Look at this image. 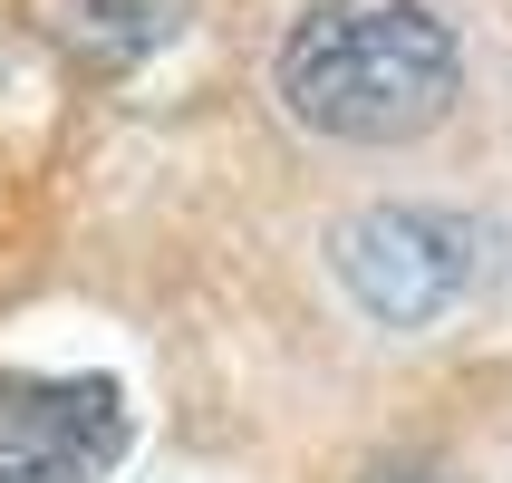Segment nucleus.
<instances>
[{
	"label": "nucleus",
	"mask_w": 512,
	"mask_h": 483,
	"mask_svg": "<svg viewBox=\"0 0 512 483\" xmlns=\"http://www.w3.org/2000/svg\"><path fill=\"white\" fill-rule=\"evenodd\" d=\"M271 97L329 145H416L464 97V39L426 0H319L271 58Z\"/></svg>",
	"instance_id": "f257e3e1"
},
{
	"label": "nucleus",
	"mask_w": 512,
	"mask_h": 483,
	"mask_svg": "<svg viewBox=\"0 0 512 483\" xmlns=\"http://www.w3.org/2000/svg\"><path fill=\"white\" fill-rule=\"evenodd\" d=\"M358 483H455L445 464H426V455H387V464H368Z\"/></svg>",
	"instance_id": "39448f33"
},
{
	"label": "nucleus",
	"mask_w": 512,
	"mask_h": 483,
	"mask_svg": "<svg viewBox=\"0 0 512 483\" xmlns=\"http://www.w3.org/2000/svg\"><path fill=\"white\" fill-rule=\"evenodd\" d=\"M329 271L377 329H435L484 281V223L445 203H368L329 223Z\"/></svg>",
	"instance_id": "f03ea898"
},
{
	"label": "nucleus",
	"mask_w": 512,
	"mask_h": 483,
	"mask_svg": "<svg viewBox=\"0 0 512 483\" xmlns=\"http://www.w3.org/2000/svg\"><path fill=\"white\" fill-rule=\"evenodd\" d=\"M174 10L184 0H68V39H78L97 68H116V58H145L155 39H174Z\"/></svg>",
	"instance_id": "20e7f679"
},
{
	"label": "nucleus",
	"mask_w": 512,
	"mask_h": 483,
	"mask_svg": "<svg viewBox=\"0 0 512 483\" xmlns=\"http://www.w3.org/2000/svg\"><path fill=\"white\" fill-rule=\"evenodd\" d=\"M136 445L116 377H0V483H97Z\"/></svg>",
	"instance_id": "7ed1b4c3"
}]
</instances>
